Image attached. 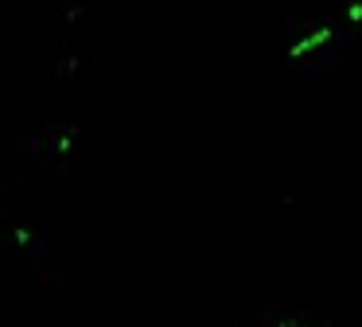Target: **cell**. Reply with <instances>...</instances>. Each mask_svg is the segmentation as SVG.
<instances>
[{
    "instance_id": "6da1fadb",
    "label": "cell",
    "mask_w": 362,
    "mask_h": 327,
    "mask_svg": "<svg viewBox=\"0 0 362 327\" xmlns=\"http://www.w3.org/2000/svg\"><path fill=\"white\" fill-rule=\"evenodd\" d=\"M331 39H335V28H331V23H323V28H315L312 35H304L300 39V43H292V59H300V54H312V51H320V47H327Z\"/></svg>"
},
{
    "instance_id": "7a4b0ae2",
    "label": "cell",
    "mask_w": 362,
    "mask_h": 327,
    "mask_svg": "<svg viewBox=\"0 0 362 327\" xmlns=\"http://www.w3.org/2000/svg\"><path fill=\"white\" fill-rule=\"evenodd\" d=\"M346 20H351V23H362V0H354V4L346 8Z\"/></svg>"
}]
</instances>
